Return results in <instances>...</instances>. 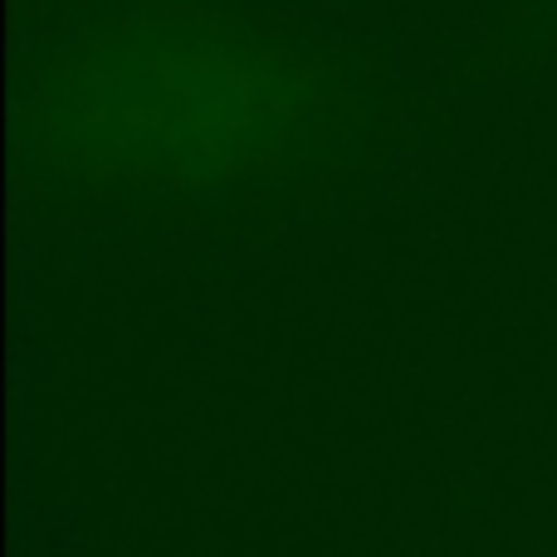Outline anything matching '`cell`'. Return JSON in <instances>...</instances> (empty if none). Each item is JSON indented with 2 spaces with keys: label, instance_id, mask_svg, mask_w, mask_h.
<instances>
[{
  "label": "cell",
  "instance_id": "6da1fadb",
  "mask_svg": "<svg viewBox=\"0 0 557 557\" xmlns=\"http://www.w3.org/2000/svg\"><path fill=\"white\" fill-rule=\"evenodd\" d=\"M318 123L308 74L255 35L143 20L74 49L35 108L39 157L108 196L240 191L284 172Z\"/></svg>",
  "mask_w": 557,
  "mask_h": 557
}]
</instances>
